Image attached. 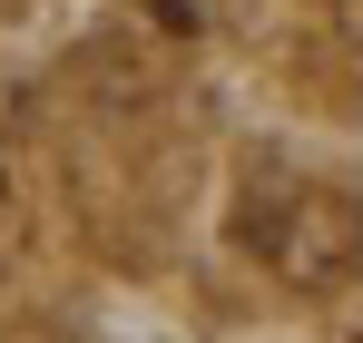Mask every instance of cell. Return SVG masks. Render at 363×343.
Masks as SVG:
<instances>
[{
	"label": "cell",
	"instance_id": "1",
	"mask_svg": "<svg viewBox=\"0 0 363 343\" xmlns=\"http://www.w3.org/2000/svg\"><path fill=\"white\" fill-rule=\"evenodd\" d=\"M265 245V265L285 275V285H344L363 265V206L354 196H324V186H295L265 226H245Z\"/></svg>",
	"mask_w": 363,
	"mask_h": 343
}]
</instances>
